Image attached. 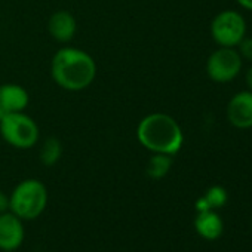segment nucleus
<instances>
[{"mask_svg":"<svg viewBox=\"0 0 252 252\" xmlns=\"http://www.w3.org/2000/svg\"><path fill=\"white\" fill-rule=\"evenodd\" d=\"M245 79H246V85H248V89L249 91H252V65L248 68V71H246V76H245Z\"/></svg>","mask_w":252,"mask_h":252,"instance_id":"obj_17","label":"nucleus"},{"mask_svg":"<svg viewBox=\"0 0 252 252\" xmlns=\"http://www.w3.org/2000/svg\"><path fill=\"white\" fill-rule=\"evenodd\" d=\"M227 120L237 129L252 128V91H240L227 104Z\"/></svg>","mask_w":252,"mask_h":252,"instance_id":"obj_7","label":"nucleus"},{"mask_svg":"<svg viewBox=\"0 0 252 252\" xmlns=\"http://www.w3.org/2000/svg\"><path fill=\"white\" fill-rule=\"evenodd\" d=\"M49 200L46 186L34 178L21 181L9 196V211L23 221H30L43 214Z\"/></svg>","mask_w":252,"mask_h":252,"instance_id":"obj_3","label":"nucleus"},{"mask_svg":"<svg viewBox=\"0 0 252 252\" xmlns=\"http://www.w3.org/2000/svg\"><path fill=\"white\" fill-rule=\"evenodd\" d=\"M9 209V196H6L3 191H0V214H3Z\"/></svg>","mask_w":252,"mask_h":252,"instance_id":"obj_16","label":"nucleus"},{"mask_svg":"<svg viewBox=\"0 0 252 252\" xmlns=\"http://www.w3.org/2000/svg\"><path fill=\"white\" fill-rule=\"evenodd\" d=\"M237 52L242 60L252 63V37H243V40L237 45Z\"/></svg>","mask_w":252,"mask_h":252,"instance_id":"obj_15","label":"nucleus"},{"mask_svg":"<svg viewBox=\"0 0 252 252\" xmlns=\"http://www.w3.org/2000/svg\"><path fill=\"white\" fill-rule=\"evenodd\" d=\"M243 65V60L236 48H221L214 51L206 61L208 77L217 83L234 80Z\"/></svg>","mask_w":252,"mask_h":252,"instance_id":"obj_6","label":"nucleus"},{"mask_svg":"<svg viewBox=\"0 0 252 252\" xmlns=\"http://www.w3.org/2000/svg\"><path fill=\"white\" fill-rule=\"evenodd\" d=\"M51 76L60 88L70 92H80L94 83L96 63L86 51L65 46L54 54Z\"/></svg>","mask_w":252,"mask_h":252,"instance_id":"obj_1","label":"nucleus"},{"mask_svg":"<svg viewBox=\"0 0 252 252\" xmlns=\"http://www.w3.org/2000/svg\"><path fill=\"white\" fill-rule=\"evenodd\" d=\"M30 95L26 88L17 83H5L0 86V117L12 113L26 111Z\"/></svg>","mask_w":252,"mask_h":252,"instance_id":"obj_9","label":"nucleus"},{"mask_svg":"<svg viewBox=\"0 0 252 252\" xmlns=\"http://www.w3.org/2000/svg\"><path fill=\"white\" fill-rule=\"evenodd\" d=\"M236 2H237L242 8H245V9H248V11H252V0H236Z\"/></svg>","mask_w":252,"mask_h":252,"instance_id":"obj_18","label":"nucleus"},{"mask_svg":"<svg viewBox=\"0 0 252 252\" xmlns=\"http://www.w3.org/2000/svg\"><path fill=\"white\" fill-rule=\"evenodd\" d=\"M77 30V23L73 14L68 11H58L51 15L48 21V32L49 34L60 43L70 42Z\"/></svg>","mask_w":252,"mask_h":252,"instance_id":"obj_10","label":"nucleus"},{"mask_svg":"<svg viewBox=\"0 0 252 252\" xmlns=\"http://www.w3.org/2000/svg\"><path fill=\"white\" fill-rule=\"evenodd\" d=\"M211 36L221 48H237L246 36V20L233 9L217 14L211 23Z\"/></svg>","mask_w":252,"mask_h":252,"instance_id":"obj_5","label":"nucleus"},{"mask_svg":"<svg viewBox=\"0 0 252 252\" xmlns=\"http://www.w3.org/2000/svg\"><path fill=\"white\" fill-rule=\"evenodd\" d=\"M171 166H172V156L153 153V156L150 158V160L147 163L146 172L150 178L160 180V178L166 177V174L171 171Z\"/></svg>","mask_w":252,"mask_h":252,"instance_id":"obj_12","label":"nucleus"},{"mask_svg":"<svg viewBox=\"0 0 252 252\" xmlns=\"http://www.w3.org/2000/svg\"><path fill=\"white\" fill-rule=\"evenodd\" d=\"M0 135L12 147L20 150L33 149L40 137L39 126L26 111L0 117Z\"/></svg>","mask_w":252,"mask_h":252,"instance_id":"obj_4","label":"nucleus"},{"mask_svg":"<svg viewBox=\"0 0 252 252\" xmlns=\"http://www.w3.org/2000/svg\"><path fill=\"white\" fill-rule=\"evenodd\" d=\"M63 156V146L58 138H48L40 149V162L45 166H54Z\"/></svg>","mask_w":252,"mask_h":252,"instance_id":"obj_13","label":"nucleus"},{"mask_svg":"<svg viewBox=\"0 0 252 252\" xmlns=\"http://www.w3.org/2000/svg\"><path fill=\"white\" fill-rule=\"evenodd\" d=\"M196 231L206 240H215L222 234L224 222L222 218L215 212V209L200 211L194 220Z\"/></svg>","mask_w":252,"mask_h":252,"instance_id":"obj_11","label":"nucleus"},{"mask_svg":"<svg viewBox=\"0 0 252 252\" xmlns=\"http://www.w3.org/2000/svg\"><path fill=\"white\" fill-rule=\"evenodd\" d=\"M138 143L152 153L175 156L184 144L180 123L166 113H150L137 126Z\"/></svg>","mask_w":252,"mask_h":252,"instance_id":"obj_2","label":"nucleus"},{"mask_svg":"<svg viewBox=\"0 0 252 252\" xmlns=\"http://www.w3.org/2000/svg\"><path fill=\"white\" fill-rule=\"evenodd\" d=\"M24 224L12 212L0 214V249L5 252L17 251L24 242Z\"/></svg>","mask_w":252,"mask_h":252,"instance_id":"obj_8","label":"nucleus"},{"mask_svg":"<svg viewBox=\"0 0 252 252\" xmlns=\"http://www.w3.org/2000/svg\"><path fill=\"white\" fill-rule=\"evenodd\" d=\"M205 202L208 203L209 209H218L222 208L227 203V191L221 186H212L211 189L206 190L205 196H202Z\"/></svg>","mask_w":252,"mask_h":252,"instance_id":"obj_14","label":"nucleus"}]
</instances>
